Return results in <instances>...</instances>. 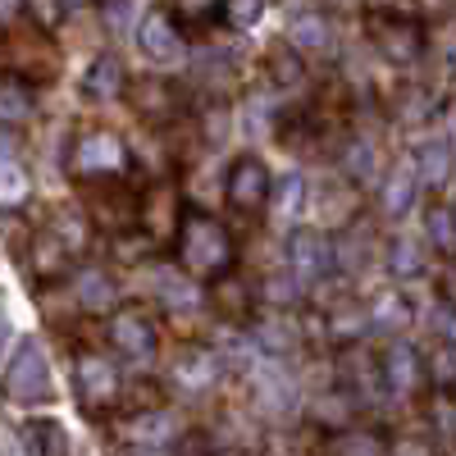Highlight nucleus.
<instances>
[{"instance_id": "1", "label": "nucleus", "mask_w": 456, "mask_h": 456, "mask_svg": "<svg viewBox=\"0 0 456 456\" xmlns=\"http://www.w3.org/2000/svg\"><path fill=\"white\" fill-rule=\"evenodd\" d=\"M178 270L197 283H219L233 274L238 265V247H233V233L206 210H187L183 215V228H178Z\"/></svg>"}, {"instance_id": "2", "label": "nucleus", "mask_w": 456, "mask_h": 456, "mask_svg": "<svg viewBox=\"0 0 456 456\" xmlns=\"http://www.w3.org/2000/svg\"><path fill=\"white\" fill-rule=\"evenodd\" d=\"M5 69H10V78H23L28 87L32 83H51L55 73H60V51H55V42L46 37V28L14 23L5 32Z\"/></svg>"}, {"instance_id": "3", "label": "nucleus", "mask_w": 456, "mask_h": 456, "mask_svg": "<svg viewBox=\"0 0 456 456\" xmlns=\"http://www.w3.org/2000/svg\"><path fill=\"white\" fill-rule=\"evenodd\" d=\"M365 28H370V42L384 51L388 64H415L425 55V28L415 19H402L397 10H370Z\"/></svg>"}, {"instance_id": "4", "label": "nucleus", "mask_w": 456, "mask_h": 456, "mask_svg": "<svg viewBox=\"0 0 456 456\" xmlns=\"http://www.w3.org/2000/svg\"><path fill=\"white\" fill-rule=\"evenodd\" d=\"M224 201L233 206L238 215H260L265 206L274 201V174L265 169L260 156H238L228 165V178H224Z\"/></svg>"}, {"instance_id": "5", "label": "nucleus", "mask_w": 456, "mask_h": 456, "mask_svg": "<svg viewBox=\"0 0 456 456\" xmlns=\"http://www.w3.org/2000/svg\"><path fill=\"white\" fill-rule=\"evenodd\" d=\"M83 201H87L92 224L110 228V233H119V228H133V224L142 219V197L128 192V183H124V178H101V183H92L87 192H83Z\"/></svg>"}, {"instance_id": "6", "label": "nucleus", "mask_w": 456, "mask_h": 456, "mask_svg": "<svg viewBox=\"0 0 456 456\" xmlns=\"http://www.w3.org/2000/svg\"><path fill=\"white\" fill-rule=\"evenodd\" d=\"M5 388L14 402H51L55 397V384H51V365H46V352L37 342H19V352L10 356V370H5Z\"/></svg>"}, {"instance_id": "7", "label": "nucleus", "mask_w": 456, "mask_h": 456, "mask_svg": "<svg viewBox=\"0 0 456 456\" xmlns=\"http://www.w3.org/2000/svg\"><path fill=\"white\" fill-rule=\"evenodd\" d=\"M69 165H73V174H83V178H119L128 169V146L114 133L96 128V133H83L78 142H73Z\"/></svg>"}, {"instance_id": "8", "label": "nucleus", "mask_w": 456, "mask_h": 456, "mask_svg": "<svg viewBox=\"0 0 456 456\" xmlns=\"http://www.w3.org/2000/svg\"><path fill=\"white\" fill-rule=\"evenodd\" d=\"M110 347L119 352L128 365H146L156 356L160 338H156V320H151L142 306H119L110 315Z\"/></svg>"}, {"instance_id": "9", "label": "nucleus", "mask_w": 456, "mask_h": 456, "mask_svg": "<svg viewBox=\"0 0 456 456\" xmlns=\"http://www.w3.org/2000/svg\"><path fill=\"white\" fill-rule=\"evenodd\" d=\"M137 46L146 55V64H156V69H183L187 60V46H183V32L178 23L165 14V10H151L142 23H137Z\"/></svg>"}, {"instance_id": "10", "label": "nucleus", "mask_w": 456, "mask_h": 456, "mask_svg": "<svg viewBox=\"0 0 456 456\" xmlns=\"http://www.w3.org/2000/svg\"><path fill=\"white\" fill-rule=\"evenodd\" d=\"M333 265H338V247L329 238L311 233V228H297V233L288 238V270L306 288H315L320 279H329Z\"/></svg>"}, {"instance_id": "11", "label": "nucleus", "mask_w": 456, "mask_h": 456, "mask_svg": "<svg viewBox=\"0 0 456 456\" xmlns=\"http://www.w3.org/2000/svg\"><path fill=\"white\" fill-rule=\"evenodd\" d=\"M183 197L174 183H160L142 197V228H146V242H178V228H183Z\"/></svg>"}, {"instance_id": "12", "label": "nucleus", "mask_w": 456, "mask_h": 456, "mask_svg": "<svg viewBox=\"0 0 456 456\" xmlns=\"http://www.w3.org/2000/svg\"><path fill=\"white\" fill-rule=\"evenodd\" d=\"M73 388H78L87 411H101V406H110L114 397H119V370L96 352H83L78 361H73Z\"/></svg>"}, {"instance_id": "13", "label": "nucleus", "mask_w": 456, "mask_h": 456, "mask_svg": "<svg viewBox=\"0 0 456 456\" xmlns=\"http://www.w3.org/2000/svg\"><path fill=\"white\" fill-rule=\"evenodd\" d=\"M420 165H415V156H406V160H397L384 178H379V210H384L388 219H402L411 206H415V197H420Z\"/></svg>"}, {"instance_id": "14", "label": "nucleus", "mask_w": 456, "mask_h": 456, "mask_svg": "<svg viewBox=\"0 0 456 456\" xmlns=\"http://www.w3.org/2000/svg\"><path fill=\"white\" fill-rule=\"evenodd\" d=\"M128 87V73H124V60L119 55H96L83 73V96L92 105H105V101H119Z\"/></svg>"}, {"instance_id": "15", "label": "nucleus", "mask_w": 456, "mask_h": 456, "mask_svg": "<svg viewBox=\"0 0 456 456\" xmlns=\"http://www.w3.org/2000/svg\"><path fill=\"white\" fill-rule=\"evenodd\" d=\"M251 338H256V347H260L265 356H288V352H297L301 329H297V320H292L288 311H274V315H260V320H256Z\"/></svg>"}, {"instance_id": "16", "label": "nucleus", "mask_w": 456, "mask_h": 456, "mask_svg": "<svg viewBox=\"0 0 456 456\" xmlns=\"http://www.w3.org/2000/svg\"><path fill=\"white\" fill-rule=\"evenodd\" d=\"M210 301H215V315H219V320H228V324L256 320V288H251V283H242V279H233V274L215 283Z\"/></svg>"}, {"instance_id": "17", "label": "nucleus", "mask_w": 456, "mask_h": 456, "mask_svg": "<svg viewBox=\"0 0 456 456\" xmlns=\"http://www.w3.org/2000/svg\"><path fill=\"white\" fill-rule=\"evenodd\" d=\"M160 10H165L178 28L201 32V28H215V23L224 19L228 0H160Z\"/></svg>"}, {"instance_id": "18", "label": "nucleus", "mask_w": 456, "mask_h": 456, "mask_svg": "<svg viewBox=\"0 0 456 456\" xmlns=\"http://www.w3.org/2000/svg\"><path fill=\"white\" fill-rule=\"evenodd\" d=\"M288 42L297 46V51H311V55H324L329 46H333V23L324 19V14H297L292 23H288Z\"/></svg>"}, {"instance_id": "19", "label": "nucleus", "mask_w": 456, "mask_h": 456, "mask_svg": "<svg viewBox=\"0 0 456 456\" xmlns=\"http://www.w3.org/2000/svg\"><path fill=\"white\" fill-rule=\"evenodd\" d=\"M384 379H388L393 393H415V384H420V356H415V347L393 342L388 356H384Z\"/></svg>"}, {"instance_id": "20", "label": "nucleus", "mask_w": 456, "mask_h": 456, "mask_svg": "<svg viewBox=\"0 0 456 456\" xmlns=\"http://www.w3.org/2000/svg\"><path fill=\"white\" fill-rule=\"evenodd\" d=\"M73 297H78V306L83 311H110L114 306V279L105 274V270H96V265H92V270H83L78 279H73V288H69Z\"/></svg>"}, {"instance_id": "21", "label": "nucleus", "mask_w": 456, "mask_h": 456, "mask_svg": "<svg viewBox=\"0 0 456 456\" xmlns=\"http://www.w3.org/2000/svg\"><path fill=\"white\" fill-rule=\"evenodd\" d=\"M342 374L352 379V388L361 397H379V388L388 384V379H384V361H370V352H356V347L342 356Z\"/></svg>"}, {"instance_id": "22", "label": "nucleus", "mask_w": 456, "mask_h": 456, "mask_svg": "<svg viewBox=\"0 0 456 456\" xmlns=\"http://www.w3.org/2000/svg\"><path fill=\"white\" fill-rule=\"evenodd\" d=\"M365 324H370V311L361 306L356 297H342V301H333V306H329V333H333L338 342L361 338V333H365Z\"/></svg>"}, {"instance_id": "23", "label": "nucleus", "mask_w": 456, "mask_h": 456, "mask_svg": "<svg viewBox=\"0 0 456 456\" xmlns=\"http://www.w3.org/2000/svg\"><path fill=\"white\" fill-rule=\"evenodd\" d=\"M265 69H270L274 87H297L301 78H306V64H301V51H297L292 42L270 46V55H265Z\"/></svg>"}, {"instance_id": "24", "label": "nucleus", "mask_w": 456, "mask_h": 456, "mask_svg": "<svg viewBox=\"0 0 456 456\" xmlns=\"http://www.w3.org/2000/svg\"><path fill=\"white\" fill-rule=\"evenodd\" d=\"M342 174H347L352 183H374L379 178V151H374V142H365V137L347 142V151H342Z\"/></svg>"}, {"instance_id": "25", "label": "nucleus", "mask_w": 456, "mask_h": 456, "mask_svg": "<svg viewBox=\"0 0 456 456\" xmlns=\"http://www.w3.org/2000/svg\"><path fill=\"white\" fill-rule=\"evenodd\" d=\"M388 270H393V279H420L425 274V247L411 238H393L388 242Z\"/></svg>"}, {"instance_id": "26", "label": "nucleus", "mask_w": 456, "mask_h": 456, "mask_svg": "<svg viewBox=\"0 0 456 456\" xmlns=\"http://www.w3.org/2000/svg\"><path fill=\"white\" fill-rule=\"evenodd\" d=\"M219 379V356H210V352H183V361H178V384H187V388H210Z\"/></svg>"}, {"instance_id": "27", "label": "nucleus", "mask_w": 456, "mask_h": 456, "mask_svg": "<svg viewBox=\"0 0 456 456\" xmlns=\"http://www.w3.org/2000/svg\"><path fill=\"white\" fill-rule=\"evenodd\" d=\"M260 297L270 301L274 311H288V306H297V301L306 297V283H301L292 270H279V274H270V279L260 283Z\"/></svg>"}, {"instance_id": "28", "label": "nucleus", "mask_w": 456, "mask_h": 456, "mask_svg": "<svg viewBox=\"0 0 456 456\" xmlns=\"http://www.w3.org/2000/svg\"><path fill=\"white\" fill-rule=\"evenodd\" d=\"M28 114H32V87L23 78H5V87H0V119H5V128H19Z\"/></svg>"}, {"instance_id": "29", "label": "nucleus", "mask_w": 456, "mask_h": 456, "mask_svg": "<svg viewBox=\"0 0 456 456\" xmlns=\"http://www.w3.org/2000/svg\"><path fill=\"white\" fill-rule=\"evenodd\" d=\"M415 165H420L425 183H443L447 169H452V142L447 137H429L420 151H415Z\"/></svg>"}, {"instance_id": "30", "label": "nucleus", "mask_w": 456, "mask_h": 456, "mask_svg": "<svg viewBox=\"0 0 456 456\" xmlns=\"http://www.w3.org/2000/svg\"><path fill=\"white\" fill-rule=\"evenodd\" d=\"M28 452L32 456H69V438L55 420H32L28 425Z\"/></svg>"}, {"instance_id": "31", "label": "nucleus", "mask_w": 456, "mask_h": 456, "mask_svg": "<svg viewBox=\"0 0 456 456\" xmlns=\"http://www.w3.org/2000/svg\"><path fill=\"white\" fill-rule=\"evenodd\" d=\"M425 228H429V242H434L447 260H456V210H452V206H434V210L425 215Z\"/></svg>"}, {"instance_id": "32", "label": "nucleus", "mask_w": 456, "mask_h": 456, "mask_svg": "<svg viewBox=\"0 0 456 456\" xmlns=\"http://www.w3.org/2000/svg\"><path fill=\"white\" fill-rule=\"evenodd\" d=\"M301 206H306V178L292 169V174H283V178L274 183V210H279L283 219H292V215H301Z\"/></svg>"}, {"instance_id": "33", "label": "nucleus", "mask_w": 456, "mask_h": 456, "mask_svg": "<svg viewBox=\"0 0 456 456\" xmlns=\"http://www.w3.org/2000/svg\"><path fill=\"white\" fill-rule=\"evenodd\" d=\"M156 292L169 301V306H183L192 311L197 306V288L187 283V274H174V270H156Z\"/></svg>"}, {"instance_id": "34", "label": "nucleus", "mask_w": 456, "mask_h": 456, "mask_svg": "<svg viewBox=\"0 0 456 456\" xmlns=\"http://www.w3.org/2000/svg\"><path fill=\"white\" fill-rule=\"evenodd\" d=\"M406 315H411V306L402 301V292H384V297L374 301V311H370L374 329H384V333H397L406 324Z\"/></svg>"}, {"instance_id": "35", "label": "nucleus", "mask_w": 456, "mask_h": 456, "mask_svg": "<svg viewBox=\"0 0 456 456\" xmlns=\"http://www.w3.org/2000/svg\"><path fill=\"white\" fill-rule=\"evenodd\" d=\"M23 197H28L23 165H19L14 151H5V192H0V206H5V210H19V206H23Z\"/></svg>"}, {"instance_id": "36", "label": "nucleus", "mask_w": 456, "mask_h": 456, "mask_svg": "<svg viewBox=\"0 0 456 456\" xmlns=\"http://www.w3.org/2000/svg\"><path fill=\"white\" fill-rule=\"evenodd\" d=\"M260 14H265V0H228L224 23H228V28H238V32H247V28L260 23Z\"/></svg>"}, {"instance_id": "37", "label": "nucleus", "mask_w": 456, "mask_h": 456, "mask_svg": "<svg viewBox=\"0 0 456 456\" xmlns=\"http://www.w3.org/2000/svg\"><path fill=\"white\" fill-rule=\"evenodd\" d=\"M338 456H384V443H379L374 434H342L333 443Z\"/></svg>"}, {"instance_id": "38", "label": "nucleus", "mask_w": 456, "mask_h": 456, "mask_svg": "<svg viewBox=\"0 0 456 456\" xmlns=\"http://www.w3.org/2000/svg\"><path fill=\"white\" fill-rule=\"evenodd\" d=\"M434 110H438V105L429 101V92H425V87H411V92H406V110H402V119H406V124H425Z\"/></svg>"}, {"instance_id": "39", "label": "nucleus", "mask_w": 456, "mask_h": 456, "mask_svg": "<svg viewBox=\"0 0 456 456\" xmlns=\"http://www.w3.org/2000/svg\"><path fill=\"white\" fill-rule=\"evenodd\" d=\"M429 370H434V384H452L456 379V342H443L429 361Z\"/></svg>"}, {"instance_id": "40", "label": "nucleus", "mask_w": 456, "mask_h": 456, "mask_svg": "<svg viewBox=\"0 0 456 456\" xmlns=\"http://www.w3.org/2000/svg\"><path fill=\"white\" fill-rule=\"evenodd\" d=\"M165 96H174V92H169L165 83H146V87H142V101H137V105H142L146 114H169V110H174V101H165Z\"/></svg>"}, {"instance_id": "41", "label": "nucleus", "mask_w": 456, "mask_h": 456, "mask_svg": "<svg viewBox=\"0 0 456 456\" xmlns=\"http://www.w3.org/2000/svg\"><path fill=\"white\" fill-rule=\"evenodd\" d=\"M434 333H438L443 342H456V306L438 301V306H434Z\"/></svg>"}, {"instance_id": "42", "label": "nucleus", "mask_w": 456, "mask_h": 456, "mask_svg": "<svg viewBox=\"0 0 456 456\" xmlns=\"http://www.w3.org/2000/svg\"><path fill=\"white\" fill-rule=\"evenodd\" d=\"M438 297L447 301V306H456V260L443 265V274H438Z\"/></svg>"}, {"instance_id": "43", "label": "nucleus", "mask_w": 456, "mask_h": 456, "mask_svg": "<svg viewBox=\"0 0 456 456\" xmlns=\"http://www.w3.org/2000/svg\"><path fill=\"white\" fill-rule=\"evenodd\" d=\"M105 23H114V32H124V23H128V5H124V0H105Z\"/></svg>"}, {"instance_id": "44", "label": "nucleus", "mask_w": 456, "mask_h": 456, "mask_svg": "<svg viewBox=\"0 0 456 456\" xmlns=\"http://www.w3.org/2000/svg\"><path fill=\"white\" fill-rule=\"evenodd\" d=\"M87 5H92V0H55V10H73V14L87 10Z\"/></svg>"}, {"instance_id": "45", "label": "nucleus", "mask_w": 456, "mask_h": 456, "mask_svg": "<svg viewBox=\"0 0 456 456\" xmlns=\"http://www.w3.org/2000/svg\"><path fill=\"white\" fill-rule=\"evenodd\" d=\"M14 5H19V0H10V14H14Z\"/></svg>"}, {"instance_id": "46", "label": "nucleus", "mask_w": 456, "mask_h": 456, "mask_svg": "<svg viewBox=\"0 0 456 456\" xmlns=\"http://www.w3.org/2000/svg\"><path fill=\"white\" fill-rule=\"evenodd\" d=\"M452 210H456V201H452Z\"/></svg>"}]
</instances>
